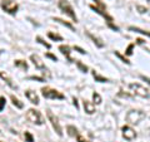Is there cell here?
<instances>
[{"label":"cell","mask_w":150,"mask_h":142,"mask_svg":"<svg viewBox=\"0 0 150 142\" xmlns=\"http://www.w3.org/2000/svg\"><path fill=\"white\" fill-rule=\"evenodd\" d=\"M53 20L54 22H58V23H60V24H63V25H65L67 28H69V29H71V30H74V27L70 24V23H68V22H64L63 19H59V18H53Z\"/></svg>","instance_id":"e0dca14e"},{"label":"cell","mask_w":150,"mask_h":142,"mask_svg":"<svg viewBox=\"0 0 150 142\" xmlns=\"http://www.w3.org/2000/svg\"><path fill=\"white\" fill-rule=\"evenodd\" d=\"M137 42H138V43H139V44H143V43H144V42H145V40H143V39H138Z\"/></svg>","instance_id":"e575fe53"},{"label":"cell","mask_w":150,"mask_h":142,"mask_svg":"<svg viewBox=\"0 0 150 142\" xmlns=\"http://www.w3.org/2000/svg\"><path fill=\"white\" fill-rule=\"evenodd\" d=\"M5 102H6L5 97H0V112H1L4 110V107H5Z\"/></svg>","instance_id":"f1b7e54d"},{"label":"cell","mask_w":150,"mask_h":142,"mask_svg":"<svg viewBox=\"0 0 150 142\" xmlns=\"http://www.w3.org/2000/svg\"><path fill=\"white\" fill-rule=\"evenodd\" d=\"M93 77L95 78L96 82H100V83H106V82H109V79L105 78V77H101V75H99L98 73H95V70L93 72Z\"/></svg>","instance_id":"2e32d148"},{"label":"cell","mask_w":150,"mask_h":142,"mask_svg":"<svg viewBox=\"0 0 150 142\" xmlns=\"http://www.w3.org/2000/svg\"><path fill=\"white\" fill-rule=\"evenodd\" d=\"M0 6H1L4 11H6L8 14H11V15H15L19 9V5L16 4L15 0H1Z\"/></svg>","instance_id":"3957f363"},{"label":"cell","mask_w":150,"mask_h":142,"mask_svg":"<svg viewBox=\"0 0 150 142\" xmlns=\"http://www.w3.org/2000/svg\"><path fill=\"white\" fill-rule=\"evenodd\" d=\"M75 62H76V65H78V68L80 69L83 73H86V72H88V67H86V65H84V64H83V63L80 62V60H75Z\"/></svg>","instance_id":"603a6c76"},{"label":"cell","mask_w":150,"mask_h":142,"mask_svg":"<svg viewBox=\"0 0 150 142\" xmlns=\"http://www.w3.org/2000/svg\"><path fill=\"white\" fill-rule=\"evenodd\" d=\"M36 40H38V42H39V43H40V44H43V45H45V48H46V49H50V48H51V45H50L49 43H46V42H45V40H44V39H43V38H41V37H36Z\"/></svg>","instance_id":"cb8c5ba5"},{"label":"cell","mask_w":150,"mask_h":142,"mask_svg":"<svg viewBox=\"0 0 150 142\" xmlns=\"http://www.w3.org/2000/svg\"><path fill=\"white\" fill-rule=\"evenodd\" d=\"M137 10L139 11L140 15H143L148 22H150V9L142 6V5H137Z\"/></svg>","instance_id":"7c38bea8"},{"label":"cell","mask_w":150,"mask_h":142,"mask_svg":"<svg viewBox=\"0 0 150 142\" xmlns=\"http://www.w3.org/2000/svg\"><path fill=\"white\" fill-rule=\"evenodd\" d=\"M41 94H43L45 98H48V99H65V96L63 93H60L59 91L53 89L50 87L41 88Z\"/></svg>","instance_id":"277c9868"},{"label":"cell","mask_w":150,"mask_h":142,"mask_svg":"<svg viewBox=\"0 0 150 142\" xmlns=\"http://www.w3.org/2000/svg\"><path fill=\"white\" fill-rule=\"evenodd\" d=\"M46 116H48L49 121L51 122V126H53V128L55 130L56 133H58V136H63V128H62V126H60V123H59L58 117L54 116L53 113H51V111L46 112Z\"/></svg>","instance_id":"52a82bcc"},{"label":"cell","mask_w":150,"mask_h":142,"mask_svg":"<svg viewBox=\"0 0 150 142\" xmlns=\"http://www.w3.org/2000/svg\"><path fill=\"white\" fill-rule=\"evenodd\" d=\"M46 58H50V59H53L54 62H56V60H58V58H56L55 55H53V54H50V53H48L46 54Z\"/></svg>","instance_id":"1f68e13d"},{"label":"cell","mask_w":150,"mask_h":142,"mask_svg":"<svg viewBox=\"0 0 150 142\" xmlns=\"http://www.w3.org/2000/svg\"><path fill=\"white\" fill-rule=\"evenodd\" d=\"M74 49H75V50H78V52H79V53H80V54H85V53H86V52L84 50V49H81L80 47H74Z\"/></svg>","instance_id":"4dcf8cb0"},{"label":"cell","mask_w":150,"mask_h":142,"mask_svg":"<svg viewBox=\"0 0 150 142\" xmlns=\"http://www.w3.org/2000/svg\"><path fill=\"white\" fill-rule=\"evenodd\" d=\"M83 105H84V110H85V112L88 113V115H93V113L95 112V106H94L91 102L84 101Z\"/></svg>","instance_id":"5bb4252c"},{"label":"cell","mask_w":150,"mask_h":142,"mask_svg":"<svg viewBox=\"0 0 150 142\" xmlns=\"http://www.w3.org/2000/svg\"><path fill=\"white\" fill-rule=\"evenodd\" d=\"M15 65L19 68H21V69H24V70L28 69V64L24 62V60H15Z\"/></svg>","instance_id":"44dd1931"},{"label":"cell","mask_w":150,"mask_h":142,"mask_svg":"<svg viewBox=\"0 0 150 142\" xmlns=\"http://www.w3.org/2000/svg\"><path fill=\"white\" fill-rule=\"evenodd\" d=\"M129 88L131 91H134L135 94H138L139 97L142 98H149L150 97V93L149 91L145 87H143L142 84H138V83H130L129 84Z\"/></svg>","instance_id":"8992f818"},{"label":"cell","mask_w":150,"mask_h":142,"mask_svg":"<svg viewBox=\"0 0 150 142\" xmlns=\"http://www.w3.org/2000/svg\"><path fill=\"white\" fill-rule=\"evenodd\" d=\"M115 55H116V57H118V58H120V59H121V60H123V62H124V63H126V64H130V62H129V60H128V59H126V58H125V57H123V55H121V54L119 53V52H115Z\"/></svg>","instance_id":"4316f807"},{"label":"cell","mask_w":150,"mask_h":142,"mask_svg":"<svg viewBox=\"0 0 150 142\" xmlns=\"http://www.w3.org/2000/svg\"><path fill=\"white\" fill-rule=\"evenodd\" d=\"M76 138H78V142H88V141L84 138V137H81L80 135H78V136H76Z\"/></svg>","instance_id":"d6a6232c"},{"label":"cell","mask_w":150,"mask_h":142,"mask_svg":"<svg viewBox=\"0 0 150 142\" xmlns=\"http://www.w3.org/2000/svg\"><path fill=\"white\" fill-rule=\"evenodd\" d=\"M74 105H75V107L78 108V102H76V99H75V98H74Z\"/></svg>","instance_id":"d590c367"},{"label":"cell","mask_w":150,"mask_h":142,"mask_svg":"<svg viewBox=\"0 0 150 142\" xmlns=\"http://www.w3.org/2000/svg\"><path fill=\"white\" fill-rule=\"evenodd\" d=\"M133 49H134V44L131 43V44L128 47V49L125 50V54H126V55H131V54H133Z\"/></svg>","instance_id":"83f0119b"},{"label":"cell","mask_w":150,"mask_h":142,"mask_svg":"<svg viewBox=\"0 0 150 142\" xmlns=\"http://www.w3.org/2000/svg\"><path fill=\"white\" fill-rule=\"evenodd\" d=\"M59 50L62 52V54H64L65 57H67V59L69 60L70 63H73V62H75V60L70 57V50H71V48H70L69 45H60L59 47Z\"/></svg>","instance_id":"8fae6325"},{"label":"cell","mask_w":150,"mask_h":142,"mask_svg":"<svg viewBox=\"0 0 150 142\" xmlns=\"http://www.w3.org/2000/svg\"><path fill=\"white\" fill-rule=\"evenodd\" d=\"M129 30L140 33V34L146 35V37H149V38H150V32H149V30H143V29H140V28H138V27H130V28H129Z\"/></svg>","instance_id":"9a60e30c"},{"label":"cell","mask_w":150,"mask_h":142,"mask_svg":"<svg viewBox=\"0 0 150 142\" xmlns=\"http://www.w3.org/2000/svg\"><path fill=\"white\" fill-rule=\"evenodd\" d=\"M88 35L93 39V42L96 44V47H99V48H103V47H104V43H101V40H100V39H98V38H95V37L91 34V33H88Z\"/></svg>","instance_id":"d6986e66"},{"label":"cell","mask_w":150,"mask_h":142,"mask_svg":"<svg viewBox=\"0 0 150 142\" xmlns=\"http://www.w3.org/2000/svg\"><path fill=\"white\" fill-rule=\"evenodd\" d=\"M11 102H13V105L15 106L16 108H20V110H21V108L24 107V105H23V103L19 101V99H18L15 96H11Z\"/></svg>","instance_id":"ffe728a7"},{"label":"cell","mask_w":150,"mask_h":142,"mask_svg":"<svg viewBox=\"0 0 150 142\" xmlns=\"http://www.w3.org/2000/svg\"><path fill=\"white\" fill-rule=\"evenodd\" d=\"M30 59H31L33 64H34L38 69H40V70H46L45 64L43 63V60L40 59V57L38 55V54H31V55H30Z\"/></svg>","instance_id":"9c48e42d"},{"label":"cell","mask_w":150,"mask_h":142,"mask_svg":"<svg viewBox=\"0 0 150 142\" xmlns=\"http://www.w3.org/2000/svg\"><path fill=\"white\" fill-rule=\"evenodd\" d=\"M48 37L50 38L51 40H56V42H62L63 40V37H60L58 34H54V33H49Z\"/></svg>","instance_id":"7402d4cb"},{"label":"cell","mask_w":150,"mask_h":142,"mask_svg":"<svg viewBox=\"0 0 150 142\" xmlns=\"http://www.w3.org/2000/svg\"><path fill=\"white\" fill-rule=\"evenodd\" d=\"M24 137H25L26 142H34V137H33V135L30 133V132H25V133H24Z\"/></svg>","instance_id":"484cf974"},{"label":"cell","mask_w":150,"mask_h":142,"mask_svg":"<svg viewBox=\"0 0 150 142\" xmlns=\"http://www.w3.org/2000/svg\"><path fill=\"white\" fill-rule=\"evenodd\" d=\"M121 131H123V136L125 140L128 141H133L134 138H137V132H135L131 127L129 126H124L123 128H121Z\"/></svg>","instance_id":"ba28073f"},{"label":"cell","mask_w":150,"mask_h":142,"mask_svg":"<svg viewBox=\"0 0 150 142\" xmlns=\"http://www.w3.org/2000/svg\"><path fill=\"white\" fill-rule=\"evenodd\" d=\"M58 5H59V8L63 10V13L68 14V15H69L70 18H71L74 22H78V16H76V14H75L73 6L70 5V3L68 1V0H60Z\"/></svg>","instance_id":"5b68a950"},{"label":"cell","mask_w":150,"mask_h":142,"mask_svg":"<svg viewBox=\"0 0 150 142\" xmlns=\"http://www.w3.org/2000/svg\"><path fill=\"white\" fill-rule=\"evenodd\" d=\"M140 78H142L143 80H145L146 83H149V84H150V78H149V77H145V75H140Z\"/></svg>","instance_id":"836d02e7"},{"label":"cell","mask_w":150,"mask_h":142,"mask_svg":"<svg viewBox=\"0 0 150 142\" xmlns=\"http://www.w3.org/2000/svg\"><path fill=\"white\" fill-rule=\"evenodd\" d=\"M145 118V113L139 111V110H131L128 112V115H126L125 120L126 122H129L130 125H137L139 123L140 121H143Z\"/></svg>","instance_id":"6da1fadb"},{"label":"cell","mask_w":150,"mask_h":142,"mask_svg":"<svg viewBox=\"0 0 150 142\" xmlns=\"http://www.w3.org/2000/svg\"><path fill=\"white\" fill-rule=\"evenodd\" d=\"M67 130H68V133L69 136H71V137H76L79 133H78V130L75 128L74 126H68L67 127Z\"/></svg>","instance_id":"ac0fdd59"},{"label":"cell","mask_w":150,"mask_h":142,"mask_svg":"<svg viewBox=\"0 0 150 142\" xmlns=\"http://www.w3.org/2000/svg\"><path fill=\"white\" fill-rule=\"evenodd\" d=\"M93 99H94V102L96 103V105H100L101 103V97L99 96V93H93Z\"/></svg>","instance_id":"d4e9b609"},{"label":"cell","mask_w":150,"mask_h":142,"mask_svg":"<svg viewBox=\"0 0 150 142\" xmlns=\"http://www.w3.org/2000/svg\"><path fill=\"white\" fill-rule=\"evenodd\" d=\"M25 96L33 103V105H39V102H40L39 101V96H38V94L34 91H31V89H28V91H25Z\"/></svg>","instance_id":"30bf717a"},{"label":"cell","mask_w":150,"mask_h":142,"mask_svg":"<svg viewBox=\"0 0 150 142\" xmlns=\"http://www.w3.org/2000/svg\"><path fill=\"white\" fill-rule=\"evenodd\" d=\"M146 1H148V3H149V4H150V0H146Z\"/></svg>","instance_id":"8d00e7d4"},{"label":"cell","mask_w":150,"mask_h":142,"mask_svg":"<svg viewBox=\"0 0 150 142\" xmlns=\"http://www.w3.org/2000/svg\"><path fill=\"white\" fill-rule=\"evenodd\" d=\"M0 133H1V132H0Z\"/></svg>","instance_id":"74e56055"},{"label":"cell","mask_w":150,"mask_h":142,"mask_svg":"<svg viewBox=\"0 0 150 142\" xmlns=\"http://www.w3.org/2000/svg\"><path fill=\"white\" fill-rule=\"evenodd\" d=\"M26 120L29 122H31V123L38 125V126L44 125V122H45L43 115H41V113L38 110H33V108L26 112Z\"/></svg>","instance_id":"7a4b0ae2"},{"label":"cell","mask_w":150,"mask_h":142,"mask_svg":"<svg viewBox=\"0 0 150 142\" xmlns=\"http://www.w3.org/2000/svg\"><path fill=\"white\" fill-rule=\"evenodd\" d=\"M0 78H1V79H4V80H5V82H6V84H8V86L9 87H10V88H13V89H16L18 87L15 86V84H14L13 83V80H11V78L10 77H9V75L6 74V73H4V72H0Z\"/></svg>","instance_id":"4fadbf2b"},{"label":"cell","mask_w":150,"mask_h":142,"mask_svg":"<svg viewBox=\"0 0 150 142\" xmlns=\"http://www.w3.org/2000/svg\"><path fill=\"white\" fill-rule=\"evenodd\" d=\"M29 79H31V80H38V82H45V79L44 78H41V77H30Z\"/></svg>","instance_id":"f546056e"}]
</instances>
